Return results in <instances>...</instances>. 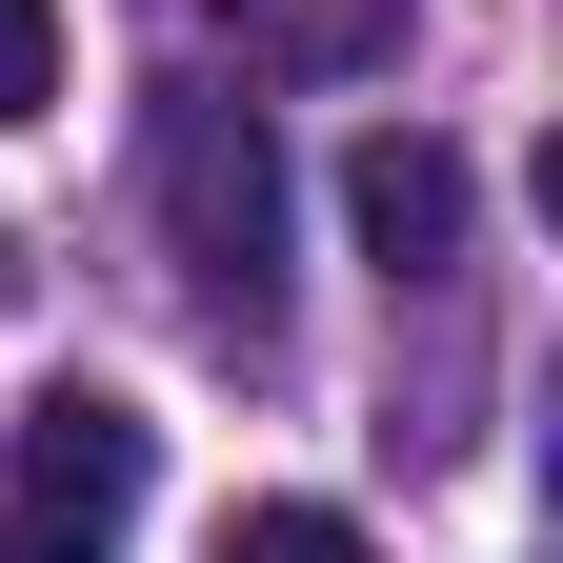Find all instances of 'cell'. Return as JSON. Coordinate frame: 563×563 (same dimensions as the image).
<instances>
[{
	"instance_id": "cell-1",
	"label": "cell",
	"mask_w": 563,
	"mask_h": 563,
	"mask_svg": "<svg viewBox=\"0 0 563 563\" xmlns=\"http://www.w3.org/2000/svg\"><path fill=\"white\" fill-rule=\"evenodd\" d=\"M141 483H162V422H141L121 383L21 402V463H0V563H121Z\"/></svg>"
},
{
	"instance_id": "cell-2",
	"label": "cell",
	"mask_w": 563,
	"mask_h": 563,
	"mask_svg": "<svg viewBox=\"0 0 563 563\" xmlns=\"http://www.w3.org/2000/svg\"><path fill=\"white\" fill-rule=\"evenodd\" d=\"M162 242H181V282L222 322L282 302V141H262V101H181L162 121Z\"/></svg>"
},
{
	"instance_id": "cell-3",
	"label": "cell",
	"mask_w": 563,
	"mask_h": 563,
	"mask_svg": "<svg viewBox=\"0 0 563 563\" xmlns=\"http://www.w3.org/2000/svg\"><path fill=\"white\" fill-rule=\"evenodd\" d=\"M342 222H363L383 282H443V262H463V162H443L422 121H383L363 162H342Z\"/></svg>"
},
{
	"instance_id": "cell-4",
	"label": "cell",
	"mask_w": 563,
	"mask_h": 563,
	"mask_svg": "<svg viewBox=\"0 0 563 563\" xmlns=\"http://www.w3.org/2000/svg\"><path fill=\"white\" fill-rule=\"evenodd\" d=\"M222 563H383V543L342 523V504H242V523H222Z\"/></svg>"
},
{
	"instance_id": "cell-5",
	"label": "cell",
	"mask_w": 563,
	"mask_h": 563,
	"mask_svg": "<svg viewBox=\"0 0 563 563\" xmlns=\"http://www.w3.org/2000/svg\"><path fill=\"white\" fill-rule=\"evenodd\" d=\"M60 101V0H0V121Z\"/></svg>"
}]
</instances>
